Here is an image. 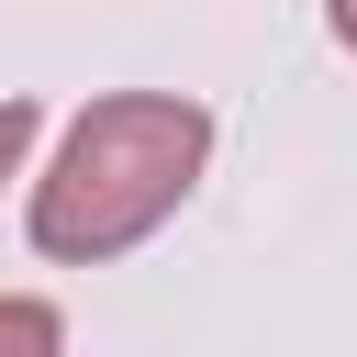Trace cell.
<instances>
[{"label":"cell","mask_w":357,"mask_h":357,"mask_svg":"<svg viewBox=\"0 0 357 357\" xmlns=\"http://www.w3.org/2000/svg\"><path fill=\"white\" fill-rule=\"evenodd\" d=\"M212 156V123L201 100L178 89H123V100H89L67 156L33 178V245L45 257H123L134 234H156L190 178Z\"/></svg>","instance_id":"6da1fadb"},{"label":"cell","mask_w":357,"mask_h":357,"mask_svg":"<svg viewBox=\"0 0 357 357\" xmlns=\"http://www.w3.org/2000/svg\"><path fill=\"white\" fill-rule=\"evenodd\" d=\"M0 357H67V324L45 301H0Z\"/></svg>","instance_id":"7a4b0ae2"},{"label":"cell","mask_w":357,"mask_h":357,"mask_svg":"<svg viewBox=\"0 0 357 357\" xmlns=\"http://www.w3.org/2000/svg\"><path fill=\"white\" fill-rule=\"evenodd\" d=\"M22 145H33V100H0V178L22 167Z\"/></svg>","instance_id":"3957f363"},{"label":"cell","mask_w":357,"mask_h":357,"mask_svg":"<svg viewBox=\"0 0 357 357\" xmlns=\"http://www.w3.org/2000/svg\"><path fill=\"white\" fill-rule=\"evenodd\" d=\"M335 45H346V56H357V0H335Z\"/></svg>","instance_id":"277c9868"}]
</instances>
